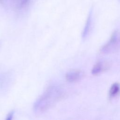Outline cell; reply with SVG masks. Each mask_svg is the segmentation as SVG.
I'll return each mask as SVG.
<instances>
[{
    "label": "cell",
    "instance_id": "5",
    "mask_svg": "<svg viewBox=\"0 0 120 120\" xmlns=\"http://www.w3.org/2000/svg\"><path fill=\"white\" fill-rule=\"evenodd\" d=\"M120 90V87L118 83H115L111 86L110 91L109 95L111 97H114L116 96L119 92Z\"/></svg>",
    "mask_w": 120,
    "mask_h": 120
},
{
    "label": "cell",
    "instance_id": "2",
    "mask_svg": "<svg viewBox=\"0 0 120 120\" xmlns=\"http://www.w3.org/2000/svg\"><path fill=\"white\" fill-rule=\"evenodd\" d=\"M120 49V31L116 30L112 35L109 41L101 49L104 53H110L115 52Z\"/></svg>",
    "mask_w": 120,
    "mask_h": 120
},
{
    "label": "cell",
    "instance_id": "3",
    "mask_svg": "<svg viewBox=\"0 0 120 120\" xmlns=\"http://www.w3.org/2000/svg\"><path fill=\"white\" fill-rule=\"evenodd\" d=\"M82 76V73L79 70H73L68 72L66 75L67 80L71 82H76L80 80Z\"/></svg>",
    "mask_w": 120,
    "mask_h": 120
},
{
    "label": "cell",
    "instance_id": "4",
    "mask_svg": "<svg viewBox=\"0 0 120 120\" xmlns=\"http://www.w3.org/2000/svg\"><path fill=\"white\" fill-rule=\"evenodd\" d=\"M109 68L108 64L105 62H100L95 65L91 71L94 75H98L101 72Z\"/></svg>",
    "mask_w": 120,
    "mask_h": 120
},
{
    "label": "cell",
    "instance_id": "6",
    "mask_svg": "<svg viewBox=\"0 0 120 120\" xmlns=\"http://www.w3.org/2000/svg\"><path fill=\"white\" fill-rule=\"evenodd\" d=\"M29 0H22V5H24Z\"/></svg>",
    "mask_w": 120,
    "mask_h": 120
},
{
    "label": "cell",
    "instance_id": "1",
    "mask_svg": "<svg viewBox=\"0 0 120 120\" xmlns=\"http://www.w3.org/2000/svg\"><path fill=\"white\" fill-rule=\"evenodd\" d=\"M63 92L58 85L49 86L34 105L33 109L37 113L46 112L53 106L61 98Z\"/></svg>",
    "mask_w": 120,
    "mask_h": 120
}]
</instances>
